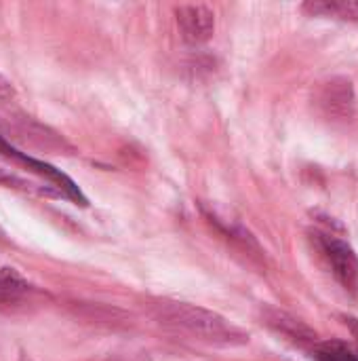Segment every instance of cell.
I'll use <instances>...</instances> for the list:
<instances>
[{"label":"cell","instance_id":"obj_6","mask_svg":"<svg viewBox=\"0 0 358 361\" xmlns=\"http://www.w3.org/2000/svg\"><path fill=\"white\" fill-rule=\"evenodd\" d=\"M181 38L188 44H203L213 36L215 15L205 4H184L175 11Z\"/></svg>","mask_w":358,"mask_h":361},{"label":"cell","instance_id":"obj_11","mask_svg":"<svg viewBox=\"0 0 358 361\" xmlns=\"http://www.w3.org/2000/svg\"><path fill=\"white\" fill-rule=\"evenodd\" d=\"M0 184L4 186H13V188H21V190H30V192H38V195H44V197H61V192L53 186H36V184H30L17 176H11L6 171H0Z\"/></svg>","mask_w":358,"mask_h":361},{"label":"cell","instance_id":"obj_9","mask_svg":"<svg viewBox=\"0 0 358 361\" xmlns=\"http://www.w3.org/2000/svg\"><path fill=\"white\" fill-rule=\"evenodd\" d=\"M310 17H335L344 21H358V0H310L302 4Z\"/></svg>","mask_w":358,"mask_h":361},{"label":"cell","instance_id":"obj_13","mask_svg":"<svg viewBox=\"0 0 358 361\" xmlns=\"http://www.w3.org/2000/svg\"><path fill=\"white\" fill-rule=\"evenodd\" d=\"M13 95V87H11V82L0 74V99H6V97H11Z\"/></svg>","mask_w":358,"mask_h":361},{"label":"cell","instance_id":"obj_4","mask_svg":"<svg viewBox=\"0 0 358 361\" xmlns=\"http://www.w3.org/2000/svg\"><path fill=\"white\" fill-rule=\"evenodd\" d=\"M0 154L6 157V159H11V161H15V163H19V165H23L27 171H34V173L42 176V178L46 180V184L55 186V188L61 192L63 199H68V201H72V203H76V205H80V207H87V205H89L84 192L78 188V184H76L70 176H65L61 169L49 165L46 161H38V159H34V157H30V154L17 150V148H15L11 142H6L2 135H0Z\"/></svg>","mask_w":358,"mask_h":361},{"label":"cell","instance_id":"obj_8","mask_svg":"<svg viewBox=\"0 0 358 361\" xmlns=\"http://www.w3.org/2000/svg\"><path fill=\"white\" fill-rule=\"evenodd\" d=\"M203 214H205V218L219 231V233H224L228 239H232V241H236L238 245H243V247H247V250H255V252H262V247H260V243H257V239L253 237V233L249 231V228H245L243 226V222L241 220H234V218H228V216H224L222 212H217L213 205H203Z\"/></svg>","mask_w":358,"mask_h":361},{"label":"cell","instance_id":"obj_1","mask_svg":"<svg viewBox=\"0 0 358 361\" xmlns=\"http://www.w3.org/2000/svg\"><path fill=\"white\" fill-rule=\"evenodd\" d=\"M150 315L169 332L211 347H243L249 343V334L243 328L198 305L158 298L150 302Z\"/></svg>","mask_w":358,"mask_h":361},{"label":"cell","instance_id":"obj_12","mask_svg":"<svg viewBox=\"0 0 358 361\" xmlns=\"http://www.w3.org/2000/svg\"><path fill=\"white\" fill-rule=\"evenodd\" d=\"M342 319H344L346 328H348V330L352 332V336L357 338V347H358V319H357V317H350V315H344Z\"/></svg>","mask_w":358,"mask_h":361},{"label":"cell","instance_id":"obj_7","mask_svg":"<svg viewBox=\"0 0 358 361\" xmlns=\"http://www.w3.org/2000/svg\"><path fill=\"white\" fill-rule=\"evenodd\" d=\"M36 288L17 269H0V311L21 309L25 302L32 300Z\"/></svg>","mask_w":358,"mask_h":361},{"label":"cell","instance_id":"obj_3","mask_svg":"<svg viewBox=\"0 0 358 361\" xmlns=\"http://www.w3.org/2000/svg\"><path fill=\"white\" fill-rule=\"evenodd\" d=\"M312 241L317 243L321 256L329 264L333 277L346 290L354 292L358 286V256L354 254V250L333 233H325V231H314Z\"/></svg>","mask_w":358,"mask_h":361},{"label":"cell","instance_id":"obj_10","mask_svg":"<svg viewBox=\"0 0 358 361\" xmlns=\"http://www.w3.org/2000/svg\"><path fill=\"white\" fill-rule=\"evenodd\" d=\"M310 353L317 361H358V347L342 341H319Z\"/></svg>","mask_w":358,"mask_h":361},{"label":"cell","instance_id":"obj_2","mask_svg":"<svg viewBox=\"0 0 358 361\" xmlns=\"http://www.w3.org/2000/svg\"><path fill=\"white\" fill-rule=\"evenodd\" d=\"M314 108L327 121H352L357 114V93L352 80L346 76H331L319 82L314 91Z\"/></svg>","mask_w":358,"mask_h":361},{"label":"cell","instance_id":"obj_5","mask_svg":"<svg viewBox=\"0 0 358 361\" xmlns=\"http://www.w3.org/2000/svg\"><path fill=\"white\" fill-rule=\"evenodd\" d=\"M262 324L268 326L283 341H287V343H291V345H295L300 349H306V351H312L314 345L321 341L319 334L308 324H304L302 319L293 317L291 313L274 309V307H264L262 309Z\"/></svg>","mask_w":358,"mask_h":361}]
</instances>
